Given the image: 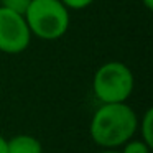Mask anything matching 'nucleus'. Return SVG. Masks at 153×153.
Returning a JSON list of instances; mask_svg holds the SVG:
<instances>
[{
	"mask_svg": "<svg viewBox=\"0 0 153 153\" xmlns=\"http://www.w3.org/2000/svg\"><path fill=\"white\" fill-rule=\"evenodd\" d=\"M138 130V117L127 102L100 104L94 112L89 133L94 143L102 148H117L133 138Z\"/></svg>",
	"mask_w": 153,
	"mask_h": 153,
	"instance_id": "f257e3e1",
	"label": "nucleus"
},
{
	"mask_svg": "<svg viewBox=\"0 0 153 153\" xmlns=\"http://www.w3.org/2000/svg\"><path fill=\"white\" fill-rule=\"evenodd\" d=\"M23 17L31 36L45 41L59 40L71 23L69 10L61 0H31Z\"/></svg>",
	"mask_w": 153,
	"mask_h": 153,
	"instance_id": "f03ea898",
	"label": "nucleus"
},
{
	"mask_svg": "<svg viewBox=\"0 0 153 153\" xmlns=\"http://www.w3.org/2000/svg\"><path fill=\"white\" fill-rule=\"evenodd\" d=\"M133 73L122 61H107L92 77V92L100 104L127 102L133 92Z\"/></svg>",
	"mask_w": 153,
	"mask_h": 153,
	"instance_id": "7ed1b4c3",
	"label": "nucleus"
},
{
	"mask_svg": "<svg viewBox=\"0 0 153 153\" xmlns=\"http://www.w3.org/2000/svg\"><path fill=\"white\" fill-rule=\"evenodd\" d=\"M31 33L25 17L0 7V51L5 54H20L30 46Z\"/></svg>",
	"mask_w": 153,
	"mask_h": 153,
	"instance_id": "20e7f679",
	"label": "nucleus"
},
{
	"mask_svg": "<svg viewBox=\"0 0 153 153\" xmlns=\"http://www.w3.org/2000/svg\"><path fill=\"white\" fill-rule=\"evenodd\" d=\"M7 153H43V145L36 137L22 133L7 140Z\"/></svg>",
	"mask_w": 153,
	"mask_h": 153,
	"instance_id": "39448f33",
	"label": "nucleus"
},
{
	"mask_svg": "<svg viewBox=\"0 0 153 153\" xmlns=\"http://www.w3.org/2000/svg\"><path fill=\"white\" fill-rule=\"evenodd\" d=\"M140 138L150 146H153V109H146L143 117L138 120Z\"/></svg>",
	"mask_w": 153,
	"mask_h": 153,
	"instance_id": "423d86ee",
	"label": "nucleus"
},
{
	"mask_svg": "<svg viewBox=\"0 0 153 153\" xmlns=\"http://www.w3.org/2000/svg\"><path fill=\"white\" fill-rule=\"evenodd\" d=\"M122 146L123 148L120 153H150L152 152V146L148 143H145L142 138H130Z\"/></svg>",
	"mask_w": 153,
	"mask_h": 153,
	"instance_id": "0eeeda50",
	"label": "nucleus"
},
{
	"mask_svg": "<svg viewBox=\"0 0 153 153\" xmlns=\"http://www.w3.org/2000/svg\"><path fill=\"white\" fill-rule=\"evenodd\" d=\"M30 2L31 0H0V7L8 8V10L15 12V13L23 15L25 12H27Z\"/></svg>",
	"mask_w": 153,
	"mask_h": 153,
	"instance_id": "6e6552de",
	"label": "nucleus"
},
{
	"mask_svg": "<svg viewBox=\"0 0 153 153\" xmlns=\"http://www.w3.org/2000/svg\"><path fill=\"white\" fill-rule=\"evenodd\" d=\"M68 10H84L87 8L94 0H61Z\"/></svg>",
	"mask_w": 153,
	"mask_h": 153,
	"instance_id": "1a4fd4ad",
	"label": "nucleus"
},
{
	"mask_svg": "<svg viewBox=\"0 0 153 153\" xmlns=\"http://www.w3.org/2000/svg\"><path fill=\"white\" fill-rule=\"evenodd\" d=\"M0 153H7V138L0 135Z\"/></svg>",
	"mask_w": 153,
	"mask_h": 153,
	"instance_id": "9d476101",
	"label": "nucleus"
},
{
	"mask_svg": "<svg viewBox=\"0 0 153 153\" xmlns=\"http://www.w3.org/2000/svg\"><path fill=\"white\" fill-rule=\"evenodd\" d=\"M142 2L146 7V10H153V0H142Z\"/></svg>",
	"mask_w": 153,
	"mask_h": 153,
	"instance_id": "9b49d317",
	"label": "nucleus"
},
{
	"mask_svg": "<svg viewBox=\"0 0 153 153\" xmlns=\"http://www.w3.org/2000/svg\"><path fill=\"white\" fill-rule=\"evenodd\" d=\"M99 153H120V152H117L115 148H104L102 152H99Z\"/></svg>",
	"mask_w": 153,
	"mask_h": 153,
	"instance_id": "f8f14e48",
	"label": "nucleus"
}]
</instances>
